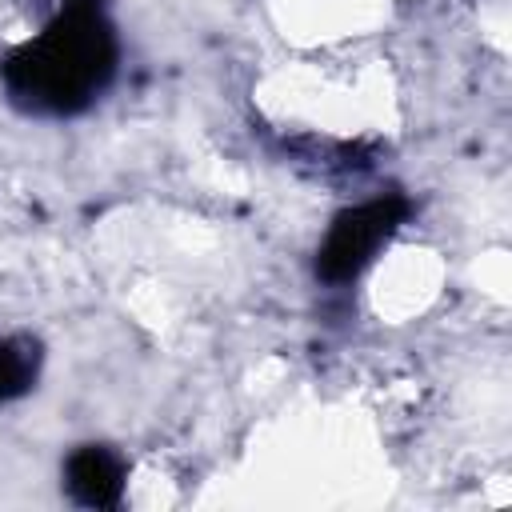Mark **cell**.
I'll use <instances>...</instances> for the list:
<instances>
[{
    "instance_id": "4",
    "label": "cell",
    "mask_w": 512,
    "mask_h": 512,
    "mask_svg": "<svg viewBox=\"0 0 512 512\" xmlns=\"http://www.w3.org/2000/svg\"><path fill=\"white\" fill-rule=\"evenodd\" d=\"M40 372V344L28 336L0 340V404L24 396Z\"/></svg>"
},
{
    "instance_id": "1",
    "label": "cell",
    "mask_w": 512,
    "mask_h": 512,
    "mask_svg": "<svg viewBox=\"0 0 512 512\" xmlns=\"http://www.w3.org/2000/svg\"><path fill=\"white\" fill-rule=\"evenodd\" d=\"M116 72V32L100 0H64L52 24L0 64L8 96L28 112H84Z\"/></svg>"
},
{
    "instance_id": "3",
    "label": "cell",
    "mask_w": 512,
    "mask_h": 512,
    "mask_svg": "<svg viewBox=\"0 0 512 512\" xmlns=\"http://www.w3.org/2000/svg\"><path fill=\"white\" fill-rule=\"evenodd\" d=\"M64 488L80 508H116L124 496V460L104 444H84L64 464Z\"/></svg>"
},
{
    "instance_id": "2",
    "label": "cell",
    "mask_w": 512,
    "mask_h": 512,
    "mask_svg": "<svg viewBox=\"0 0 512 512\" xmlns=\"http://www.w3.org/2000/svg\"><path fill=\"white\" fill-rule=\"evenodd\" d=\"M404 216H408V200L404 196H376L368 204L344 208L332 220V228H328V236H324V244L316 252L320 280L344 284V280L360 276L368 268V260L376 256V248L388 244L392 232L404 224Z\"/></svg>"
}]
</instances>
